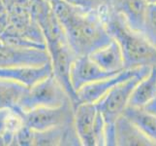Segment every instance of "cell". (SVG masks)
I'll use <instances>...</instances> for the list:
<instances>
[{"instance_id": "cell-12", "label": "cell", "mask_w": 156, "mask_h": 146, "mask_svg": "<svg viewBox=\"0 0 156 146\" xmlns=\"http://www.w3.org/2000/svg\"><path fill=\"white\" fill-rule=\"evenodd\" d=\"M52 74L51 62L38 66L0 67V77L10 79L29 88L37 82Z\"/></svg>"}, {"instance_id": "cell-27", "label": "cell", "mask_w": 156, "mask_h": 146, "mask_svg": "<svg viewBox=\"0 0 156 146\" xmlns=\"http://www.w3.org/2000/svg\"><path fill=\"white\" fill-rule=\"evenodd\" d=\"M51 1H55V0H50V2H51Z\"/></svg>"}, {"instance_id": "cell-2", "label": "cell", "mask_w": 156, "mask_h": 146, "mask_svg": "<svg viewBox=\"0 0 156 146\" xmlns=\"http://www.w3.org/2000/svg\"><path fill=\"white\" fill-rule=\"evenodd\" d=\"M108 31L119 45L125 69L156 66V48L142 32L132 29L120 15L106 3L98 8Z\"/></svg>"}, {"instance_id": "cell-22", "label": "cell", "mask_w": 156, "mask_h": 146, "mask_svg": "<svg viewBox=\"0 0 156 146\" xmlns=\"http://www.w3.org/2000/svg\"><path fill=\"white\" fill-rule=\"evenodd\" d=\"M8 26H9L8 14H7V11H4V12L0 14V36L6 31Z\"/></svg>"}, {"instance_id": "cell-13", "label": "cell", "mask_w": 156, "mask_h": 146, "mask_svg": "<svg viewBox=\"0 0 156 146\" xmlns=\"http://www.w3.org/2000/svg\"><path fill=\"white\" fill-rule=\"evenodd\" d=\"M88 57L104 71L119 73L125 69L122 51L114 38L105 46L89 54Z\"/></svg>"}, {"instance_id": "cell-9", "label": "cell", "mask_w": 156, "mask_h": 146, "mask_svg": "<svg viewBox=\"0 0 156 146\" xmlns=\"http://www.w3.org/2000/svg\"><path fill=\"white\" fill-rule=\"evenodd\" d=\"M123 71V70H122ZM117 73L104 71L88 56H79L74 58L70 69V78L75 91L83 85L114 76Z\"/></svg>"}, {"instance_id": "cell-1", "label": "cell", "mask_w": 156, "mask_h": 146, "mask_svg": "<svg viewBox=\"0 0 156 146\" xmlns=\"http://www.w3.org/2000/svg\"><path fill=\"white\" fill-rule=\"evenodd\" d=\"M51 4L77 57L88 56L112 39L98 9L87 10L66 0H55Z\"/></svg>"}, {"instance_id": "cell-24", "label": "cell", "mask_w": 156, "mask_h": 146, "mask_svg": "<svg viewBox=\"0 0 156 146\" xmlns=\"http://www.w3.org/2000/svg\"><path fill=\"white\" fill-rule=\"evenodd\" d=\"M0 1H1L3 7L5 8V10L7 11V10H9L11 7L13 6L17 0H0Z\"/></svg>"}, {"instance_id": "cell-10", "label": "cell", "mask_w": 156, "mask_h": 146, "mask_svg": "<svg viewBox=\"0 0 156 146\" xmlns=\"http://www.w3.org/2000/svg\"><path fill=\"white\" fill-rule=\"evenodd\" d=\"M80 146V139L74 127V122L55 127L45 131H34L33 146Z\"/></svg>"}, {"instance_id": "cell-16", "label": "cell", "mask_w": 156, "mask_h": 146, "mask_svg": "<svg viewBox=\"0 0 156 146\" xmlns=\"http://www.w3.org/2000/svg\"><path fill=\"white\" fill-rule=\"evenodd\" d=\"M144 134L156 144V115L144 108L127 105L122 113Z\"/></svg>"}, {"instance_id": "cell-20", "label": "cell", "mask_w": 156, "mask_h": 146, "mask_svg": "<svg viewBox=\"0 0 156 146\" xmlns=\"http://www.w3.org/2000/svg\"><path fill=\"white\" fill-rule=\"evenodd\" d=\"M27 7L32 20L38 25L52 13L50 0H28Z\"/></svg>"}, {"instance_id": "cell-23", "label": "cell", "mask_w": 156, "mask_h": 146, "mask_svg": "<svg viewBox=\"0 0 156 146\" xmlns=\"http://www.w3.org/2000/svg\"><path fill=\"white\" fill-rule=\"evenodd\" d=\"M144 109H146V110L151 112V113H153V114L156 115V97L151 102H150V103H148L147 106H144Z\"/></svg>"}, {"instance_id": "cell-21", "label": "cell", "mask_w": 156, "mask_h": 146, "mask_svg": "<svg viewBox=\"0 0 156 146\" xmlns=\"http://www.w3.org/2000/svg\"><path fill=\"white\" fill-rule=\"evenodd\" d=\"M34 131L23 123L13 133L12 144L17 146H33Z\"/></svg>"}, {"instance_id": "cell-4", "label": "cell", "mask_w": 156, "mask_h": 146, "mask_svg": "<svg viewBox=\"0 0 156 146\" xmlns=\"http://www.w3.org/2000/svg\"><path fill=\"white\" fill-rule=\"evenodd\" d=\"M151 66H144L138 74L114 86L97 102L96 107L108 125H112L129 103L130 96L137 84L149 72Z\"/></svg>"}, {"instance_id": "cell-26", "label": "cell", "mask_w": 156, "mask_h": 146, "mask_svg": "<svg viewBox=\"0 0 156 146\" xmlns=\"http://www.w3.org/2000/svg\"><path fill=\"white\" fill-rule=\"evenodd\" d=\"M148 3H156V0H147Z\"/></svg>"}, {"instance_id": "cell-18", "label": "cell", "mask_w": 156, "mask_h": 146, "mask_svg": "<svg viewBox=\"0 0 156 146\" xmlns=\"http://www.w3.org/2000/svg\"><path fill=\"white\" fill-rule=\"evenodd\" d=\"M23 124L20 113L11 108H0V136H3L6 144H12L13 133Z\"/></svg>"}, {"instance_id": "cell-19", "label": "cell", "mask_w": 156, "mask_h": 146, "mask_svg": "<svg viewBox=\"0 0 156 146\" xmlns=\"http://www.w3.org/2000/svg\"><path fill=\"white\" fill-rule=\"evenodd\" d=\"M142 33L156 48V3H148L144 15Z\"/></svg>"}, {"instance_id": "cell-6", "label": "cell", "mask_w": 156, "mask_h": 146, "mask_svg": "<svg viewBox=\"0 0 156 146\" xmlns=\"http://www.w3.org/2000/svg\"><path fill=\"white\" fill-rule=\"evenodd\" d=\"M51 62L47 49L18 47L0 42V67L38 66Z\"/></svg>"}, {"instance_id": "cell-8", "label": "cell", "mask_w": 156, "mask_h": 146, "mask_svg": "<svg viewBox=\"0 0 156 146\" xmlns=\"http://www.w3.org/2000/svg\"><path fill=\"white\" fill-rule=\"evenodd\" d=\"M97 115L95 103L80 102L74 106V127L83 146H95L94 127Z\"/></svg>"}, {"instance_id": "cell-7", "label": "cell", "mask_w": 156, "mask_h": 146, "mask_svg": "<svg viewBox=\"0 0 156 146\" xmlns=\"http://www.w3.org/2000/svg\"><path fill=\"white\" fill-rule=\"evenodd\" d=\"M142 69L143 67L124 69L123 71L114 75V76L83 85V87H80L79 90L76 91L78 103H80V102L97 103L114 86L126 79L133 77L134 75L138 74Z\"/></svg>"}, {"instance_id": "cell-11", "label": "cell", "mask_w": 156, "mask_h": 146, "mask_svg": "<svg viewBox=\"0 0 156 146\" xmlns=\"http://www.w3.org/2000/svg\"><path fill=\"white\" fill-rule=\"evenodd\" d=\"M105 3L120 15L132 29L142 32L148 5L147 0H105Z\"/></svg>"}, {"instance_id": "cell-17", "label": "cell", "mask_w": 156, "mask_h": 146, "mask_svg": "<svg viewBox=\"0 0 156 146\" xmlns=\"http://www.w3.org/2000/svg\"><path fill=\"white\" fill-rule=\"evenodd\" d=\"M26 89L18 82L0 77V108L16 109Z\"/></svg>"}, {"instance_id": "cell-14", "label": "cell", "mask_w": 156, "mask_h": 146, "mask_svg": "<svg viewBox=\"0 0 156 146\" xmlns=\"http://www.w3.org/2000/svg\"><path fill=\"white\" fill-rule=\"evenodd\" d=\"M115 145L121 146H153L156 145L151 139L144 134L134 124L121 115L115 122Z\"/></svg>"}, {"instance_id": "cell-3", "label": "cell", "mask_w": 156, "mask_h": 146, "mask_svg": "<svg viewBox=\"0 0 156 146\" xmlns=\"http://www.w3.org/2000/svg\"><path fill=\"white\" fill-rule=\"evenodd\" d=\"M70 100L71 99L65 89L53 76V74H51L50 76L26 89L24 94L21 95L16 110L28 111L41 107H55Z\"/></svg>"}, {"instance_id": "cell-5", "label": "cell", "mask_w": 156, "mask_h": 146, "mask_svg": "<svg viewBox=\"0 0 156 146\" xmlns=\"http://www.w3.org/2000/svg\"><path fill=\"white\" fill-rule=\"evenodd\" d=\"M17 111L26 126L33 131L39 132L72 122L74 104L70 100L55 107H41L28 111Z\"/></svg>"}, {"instance_id": "cell-15", "label": "cell", "mask_w": 156, "mask_h": 146, "mask_svg": "<svg viewBox=\"0 0 156 146\" xmlns=\"http://www.w3.org/2000/svg\"><path fill=\"white\" fill-rule=\"evenodd\" d=\"M156 97V66L137 84L133 90L128 105L144 108Z\"/></svg>"}, {"instance_id": "cell-25", "label": "cell", "mask_w": 156, "mask_h": 146, "mask_svg": "<svg viewBox=\"0 0 156 146\" xmlns=\"http://www.w3.org/2000/svg\"><path fill=\"white\" fill-rule=\"evenodd\" d=\"M0 146H7L6 144V140L3 136H0Z\"/></svg>"}]
</instances>
